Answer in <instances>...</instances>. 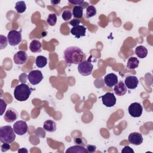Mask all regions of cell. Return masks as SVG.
<instances>
[{
	"label": "cell",
	"instance_id": "6da1fadb",
	"mask_svg": "<svg viewBox=\"0 0 153 153\" xmlns=\"http://www.w3.org/2000/svg\"><path fill=\"white\" fill-rule=\"evenodd\" d=\"M65 62L68 64H79L85 59V54L82 50L78 47H69L67 48L63 54Z\"/></svg>",
	"mask_w": 153,
	"mask_h": 153
},
{
	"label": "cell",
	"instance_id": "7a4b0ae2",
	"mask_svg": "<svg viewBox=\"0 0 153 153\" xmlns=\"http://www.w3.org/2000/svg\"><path fill=\"white\" fill-rule=\"evenodd\" d=\"M32 91L27 85L24 83L17 85L14 90V98L20 102L26 100L30 96Z\"/></svg>",
	"mask_w": 153,
	"mask_h": 153
},
{
	"label": "cell",
	"instance_id": "3957f363",
	"mask_svg": "<svg viewBox=\"0 0 153 153\" xmlns=\"http://www.w3.org/2000/svg\"><path fill=\"white\" fill-rule=\"evenodd\" d=\"M15 131L10 126H4L0 128V141L2 143H11L16 139Z\"/></svg>",
	"mask_w": 153,
	"mask_h": 153
},
{
	"label": "cell",
	"instance_id": "277c9868",
	"mask_svg": "<svg viewBox=\"0 0 153 153\" xmlns=\"http://www.w3.org/2000/svg\"><path fill=\"white\" fill-rule=\"evenodd\" d=\"M91 56L87 60H83L78 64V70L79 73L83 76H88L90 75L93 71V65L91 62Z\"/></svg>",
	"mask_w": 153,
	"mask_h": 153
},
{
	"label": "cell",
	"instance_id": "5b68a950",
	"mask_svg": "<svg viewBox=\"0 0 153 153\" xmlns=\"http://www.w3.org/2000/svg\"><path fill=\"white\" fill-rule=\"evenodd\" d=\"M7 39L10 45L16 46L21 42L22 34L16 30H11L8 33Z\"/></svg>",
	"mask_w": 153,
	"mask_h": 153
},
{
	"label": "cell",
	"instance_id": "8992f818",
	"mask_svg": "<svg viewBox=\"0 0 153 153\" xmlns=\"http://www.w3.org/2000/svg\"><path fill=\"white\" fill-rule=\"evenodd\" d=\"M128 112L132 117H140L143 112V107L139 103L134 102L128 106Z\"/></svg>",
	"mask_w": 153,
	"mask_h": 153
},
{
	"label": "cell",
	"instance_id": "52a82bcc",
	"mask_svg": "<svg viewBox=\"0 0 153 153\" xmlns=\"http://www.w3.org/2000/svg\"><path fill=\"white\" fill-rule=\"evenodd\" d=\"M27 79L32 85H36L42 80L43 75L40 71L33 70L29 73Z\"/></svg>",
	"mask_w": 153,
	"mask_h": 153
},
{
	"label": "cell",
	"instance_id": "ba28073f",
	"mask_svg": "<svg viewBox=\"0 0 153 153\" xmlns=\"http://www.w3.org/2000/svg\"><path fill=\"white\" fill-rule=\"evenodd\" d=\"M102 99L103 104L106 107H112L117 102V99L113 93L107 92L104 95L99 97Z\"/></svg>",
	"mask_w": 153,
	"mask_h": 153
},
{
	"label": "cell",
	"instance_id": "9c48e42d",
	"mask_svg": "<svg viewBox=\"0 0 153 153\" xmlns=\"http://www.w3.org/2000/svg\"><path fill=\"white\" fill-rule=\"evenodd\" d=\"M27 124L23 120H19L13 124V129L16 134L19 136H23L27 131Z\"/></svg>",
	"mask_w": 153,
	"mask_h": 153
},
{
	"label": "cell",
	"instance_id": "30bf717a",
	"mask_svg": "<svg viewBox=\"0 0 153 153\" xmlns=\"http://www.w3.org/2000/svg\"><path fill=\"white\" fill-rule=\"evenodd\" d=\"M27 60V54L26 51L20 50L17 51L13 57V60L16 65H23Z\"/></svg>",
	"mask_w": 153,
	"mask_h": 153
},
{
	"label": "cell",
	"instance_id": "8fae6325",
	"mask_svg": "<svg viewBox=\"0 0 153 153\" xmlns=\"http://www.w3.org/2000/svg\"><path fill=\"white\" fill-rule=\"evenodd\" d=\"M128 140L131 144L134 145H140L143 142L142 135L138 132H133L128 135Z\"/></svg>",
	"mask_w": 153,
	"mask_h": 153
},
{
	"label": "cell",
	"instance_id": "7c38bea8",
	"mask_svg": "<svg viewBox=\"0 0 153 153\" xmlns=\"http://www.w3.org/2000/svg\"><path fill=\"white\" fill-rule=\"evenodd\" d=\"M124 84L127 88L133 90L135 89L137 87L139 84V81L137 78L135 76H127L125 79Z\"/></svg>",
	"mask_w": 153,
	"mask_h": 153
},
{
	"label": "cell",
	"instance_id": "4fadbf2b",
	"mask_svg": "<svg viewBox=\"0 0 153 153\" xmlns=\"http://www.w3.org/2000/svg\"><path fill=\"white\" fill-rule=\"evenodd\" d=\"M18 118V113L13 108H10L5 112L4 118L5 121L7 123H13L15 120H16Z\"/></svg>",
	"mask_w": 153,
	"mask_h": 153
},
{
	"label": "cell",
	"instance_id": "5bb4252c",
	"mask_svg": "<svg viewBox=\"0 0 153 153\" xmlns=\"http://www.w3.org/2000/svg\"><path fill=\"white\" fill-rule=\"evenodd\" d=\"M86 27L83 25H78L73 27L70 30V32L72 35H74L76 38H79L85 35Z\"/></svg>",
	"mask_w": 153,
	"mask_h": 153
},
{
	"label": "cell",
	"instance_id": "9a60e30c",
	"mask_svg": "<svg viewBox=\"0 0 153 153\" xmlns=\"http://www.w3.org/2000/svg\"><path fill=\"white\" fill-rule=\"evenodd\" d=\"M104 82L109 87H113L118 83V77L114 73H110L104 77Z\"/></svg>",
	"mask_w": 153,
	"mask_h": 153
},
{
	"label": "cell",
	"instance_id": "2e32d148",
	"mask_svg": "<svg viewBox=\"0 0 153 153\" xmlns=\"http://www.w3.org/2000/svg\"><path fill=\"white\" fill-rule=\"evenodd\" d=\"M115 94L118 96H122L124 95L127 92V87L122 81L118 82L114 88Z\"/></svg>",
	"mask_w": 153,
	"mask_h": 153
},
{
	"label": "cell",
	"instance_id": "e0dca14e",
	"mask_svg": "<svg viewBox=\"0 0 153 153\" xmlns=\"http://www.w3.org/2000/svg\"><path fill=\"white\" fill-rule=\"evenodd\" d=\"M43 128L45 131L50 133H53L56 130V124L54 121L48 120L44 122Z\"/></svg>",
	"mask_w": 153,
	"mask_h": 153
},
{
	"label": "cell",
	"instance_id": "ac0fdd59",
	"mask_svg": "<svg viewBox=\"0 0 153 153\" xmlns=\"http://www.w3.org/2000/svg\"><path fill=\"white\" fill-rule=\"evenodd\" d=\"M42 44L41 43L36 39H33L31 41L29 45V49L32 53H39L41 51Z\"/></svg>",
	"mask_w": 153,
	"mask_h": 153
},
{
	"label": "cell",
	"instance_id": "d6986e66",
	"mask_svg": "<svg viewBox=\"0 0 153 153\" xmlns=\"http://www.w3.org/2000/svg\"><path fill=\"white\" fill-rule=\"evenodd\" d=\"M66 152H78V153H87L88 151L87 150L86 148H84V146H81V145H75V146H72L69 148H68L66 151Z\"/></svg>",
	"mask_w": 153,
	"mask_h": 153
},
{
	"label": "cell",
	"instance_id": "ffe728a7",
	"mask_svg": "<svg viewBox=\"0 0 153 153\" xmlns=\"http://www.w3.org/2000/svg\"><path fill=\"white\" fill-rule=\"evenodd\" d=\"M135 53L138 57L143 59L146 57L148 54V50L143 45H139L135 49Z\"/></svg>",
	"mask_w": 153,
	"mask_h": 153
},
{
	"label": "cell",
	"instance_id": "44dd1931",
	"mask_svg": "<svg viewBox=\"0 0 153 153\" xmlns=\"http://www.w3.org/2000/svg\"><path fill=\"white\" fill-rule=\"evenodd\" d=\"M139 61L137 57H131L127 60V67L129 69H134L139 66Z\"/></svg>",
	"mask_w": 153,
	"mask_h": 153
},
{
	"label": "cell",
	"instance_id": "7402d4cb",
	"mask_svg": "<svg viewBox=\"0 0 153 153\" xmlns=\"http://www.w3.org/2000/svg\"><path fill=\"white\" fill-rule=\"evenodd\" d=\"M72 15L74 17L81 19L83 16V8L80 5H75L72 10Z\"/></svg>",
	"mask_w": 153,
	"mask_h": 153
},
{
	"label": "cell",
	"instance_id": "603a6c76",
	"mask_svg": "<svg viewBox=\"0 0 153 153\" xmlns=\"http://www.w3.org/2000/svg\"><path fill=\"white\" fill-rule=\"evenodd\" d=\"M47 59L43 56H38L35 59V64L38 68H42L46 66Z\"/></svg>",
	"mask_w": 153,
	"mask_h": 153
},
{
	"label": "cell",
	"instance_id": "cb8c5ba5",
	"mask_svg": "<svg viewBox=\"0 0 153 153\" xmlns=\"http://www.w3.org/2000/svg\"><path fill=\"white\" fill-rule=\"evenodd\" d=\"M15 9L17 13H23L26 10V5L24 1H18L16 3Z\"/></svg>",
	"mask_w": 153,
	"mask_h": 153
},
{
	"label": "cell",
	"instance_id": "d4e9b609",
	"mask_svg": "<svg viewBox=\"0 0 153 153\" xmlns=\"http://www.w3.org/2000/svg\"><path fill=\"white\" fill-rule=\"evenodd\" d=\"M96 9L93 5H88L86 8L85 17L87 19L92 17L96 14Z\"/></svg>",
	"mask_w": 153,
	"mask_h": 153
},
{
	"label": "cell",
	"instance_id": "484cf974",
	"mask_svg": "<svg viewBox=\"0 0 153 153\" xmlns=\"http://www.w3.org/2000/svg\"><path fill=\"white\" fill-rule=\"evenodd\" d=\"M47 22L50 26H54L57 22V16L54 13L50 14L47 19Z\"/></svg>",
	"mask_w": 153,
	"mask_h": 153
},
{
	"label": "cell",
	"instance_id": "4316f807",
	"mask_svg": "<svg viewBox=\"0 0 153 153\" xmlns=\"http://www.w3.org/2000/svg\"><path fill=\"white\" fill-rule=\"evenodd\" d=\"M72 12L69 10H65L62 14V17L65 21H68L72 19Z\"/></svg>",
	"mask_w": 153,
	"mask_h": 153
},
{
	"label": "cell",
	"instance_id": "83f0119b",
	"mask_svg": "<svg viewBox=\"0 0 153 153\" xmlns=\"http://www.w3.org/2000/svg\"><path fill=\"white\" fill-rule=\"evenodd\" d=\"M8 44V39L5 36L0 35V49L2 50L5 48Z\"/></svg>",
	"mask_w": 153,
	"mask_h": 153
},
{
	"label": "cell",
	"instance_id": "f1b7e54d",
	"mask_svg": "<svg viewBox=\"0 0 153 153\" xmlns=\"http://www.w3.org/2000/svg\"><path fill=\"white\" fill-rule=\"evenodd\" d=\"M74 143L77 145H81L84 146L86 145L87 141H85V139L82 137H76L74 139Z\"/></svg>",
	"mask_w": 153,
	"mask_h": 153
},
{
	"label": "cell",
	"instance_id": "f546056e",
	"mask_svg": "<svg viewBox=\"0 0 153 153\" xmlns=\"http://www.w3.org/2000/svg\"><path fill=\"white\" fill-rule=\"evenodd\" d=\"M0 103H1V106H0V108H1V115H2L4 112H5V110L7 108V103L2 99H1L0 100Z\"/></svg>",
	"mask_w": 153,
	"mask_h": 153
},
{
	"label": "cell",
	"instance_id": "4dcf8cb0",
	"mask_svg": "<svg viewBox=\"0 0 153 153\" xmlns=\"http://www.w3.org/2000/svg\"><path fill=\"white\" fill-rule=\"evenodd\" d=\"M11 146L8 143H3V144L1 145V151L2 152H6L7 151L10 149Z\"/></svg>",
	"mask_w": 153,
	"mask_h": 153
},
{
	"label": "cell",
	"instance_id": "1f68e13d",
	"mask_svg": "<svg viewBox=\"0 0 153 153\" xmlns=\"http://www.w3.org/2000/svg\"><path fill=\"white\" fill-rule=\"evenodd\" d=\"M88 152L92 153L96 151V146L93 145H87V148H86Z\"/></svg>",
	"mask_w": 153,
	"mask_h": 153
},
{
	"label": "cell",
	"instance_id": "d6a6232c",
	"mask_svg": "<svg viewBox=\"0 0 153 153\" xmlns=\"http://www.w3.org/2000/svg\"><path fill=\"white\" fill-rule=\"evenodd\" d=\"M121 152H122V153H128V152H132V153H133V152H134V151H133V149L131 148H130V146H124V147L123 148V149L121 150Z\"/></svg>",
	"mask_w": 153,
	"mask_h": 153
},
{
	"label": "cell",
	"instance_id": "836d02e7",
	"mask_svg": "<svg viewBox=\"0 0 153 153\" xmlns=\"http://www.w3.org/2000/svg\"><path fill=\"white\" fill-rule=\"evenodd\" d=\"M79 23H80V21L78 19H72L69 23V24L71 25V26H72L73 27H75V26H76L79 25Z\"/></svg>",
	"mask_w": 153,
	"mask_h": 153
},
{
	"label": "cell",
	"instance_id": "e575fe53",
	"mask_svg": "<svg viewBox=\"0 0 153 153\" xmlns=\"http://www.w3.org/2000/svg\"><path fill=\"white\" fill-rule=\"evenodd\" d=\"M69 3L75 4V5H81L83 2L84 1L83 0H69L68 1Z\"/></svg>",
	"mask_w": 153,
	"mask_h": 153
},
{
	"label": "cell",
	"instance_id": "d590c367",
	"mask_svg": "<svg viewBox=\"0 0 153 153\" xmlns=\"http://www.w3.org/2000/svg\"><path fill=\"white\" fill-rule=\"evenodd\" d=\"M60 2V1H51V4L52 5H57Z\"/></svg>",
	"mask_w": 153,
	"mask_h": 153
},
{
	"label": "cell",
	"instance_id": "8d00e7d4",
	"mask_svg": "<svg viewBox=\"0 0 153 153\" xmlns=\"http://www.w3.org/2000/svg\"><path fill=\"white\" fill-rule=\"evenodd\" d=\"M18 152H27L28 151H27V150L26 148H22V149H19V150H18Z\"/></svg>",
	"mask_w": 153,
	"mask_h": 153
}]
</instances>
